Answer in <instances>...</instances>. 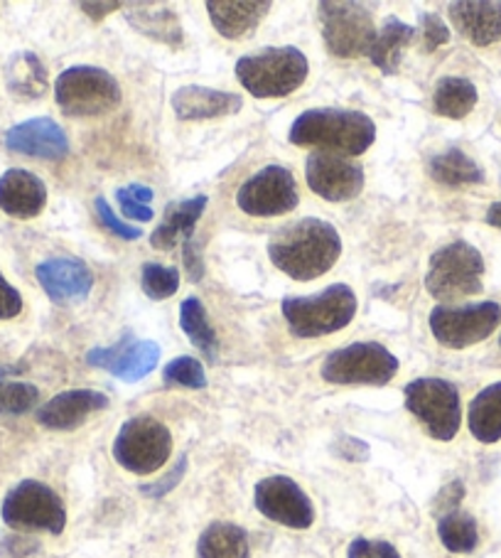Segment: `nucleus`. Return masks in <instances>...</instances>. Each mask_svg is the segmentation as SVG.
Returning <instances> with one entry per match:
<instances>
[{
    "instance_id": "f257e3e1",
    "label": "nucleus",
    "mask_w": 501,
    "mask_h": 558,
    "mask_svg": "<svg viewBox=\"0 0 501 558\" xmlns=\"http://www.w3.org/2000/svg\"><path fill=\"white\" fill-rule=\"evenodd\" d=\"M342 239L330 221L305 217L295 225L281 227L268 242V256L293 281H315L337 264Z\"/></svg>"
},
{
    "instance_id": "f03ea898",
    "label": "nucleus",
    "mask_w": 501,
    "mask_h": 558,
    "mask_svg": "<svg viewBox=\"0 0 501 558\" xmlns=\"http://www.w3.org/2000/svg\"><path fill=\"white\" fill-rule=\"evenodd\" d=\"M288 138L303 148H325L362 156L376 141V123L352 109H310L297 117Z\"/></svg>"
},
{
    "instance_id": "7ed1b4c3",
    "label": "nucleus",
    "mask_w": 501,
    "mask_h": 558,
    "mask_svg": "<svg viewBox=\"0 0 501 558\" xmlns=\"http://www.w3.org/2000/svg\"><path fill=\"white\" fill-rule=\"evenodd\" d=\"M356 305L352 288L334 283L310 298H283L281 311L295 338L315 340L344 330L354 320Z\"/></svg>"
},
{
    "instance_id": "20e7f679",
    "label": "nucleus",
    "mask_w": 501,
    "mask_h": 558,
    "mask_svg": "<svg viewBox=\"0 0 501 558\" xmlns=\"http://www.w3.org/2000/svg\"><path fill=\"white\" fill-rule=\"evenodd\" d=\"M307 60L297 47H271L258 54L241 57L236 76L256 99H281L301 89L307 80Z\"/></svg>"
},
{
    "instance_id": "39448f33",
    "label": "nucleus",
    "mask_w": 501,
    "mask_h": 558,
    "mask_svg": "<svg viewBox=\"0 0 501 558\" xmlns=\"http://www.w3.org/2000/svg\"><path fill=\"white\" fill-rule=\"evenodd\" d=\"M485 276V258L467 242H452L430 256L426 288L440 303L477 295Z\"/></svg>"
},
{
    "instance_id": "423d86ee",
    "label": "nucleus",
    "mask_w": 501,
    "mask_h": 558,
    "mask_svg": "<svg viewBox=\"0 0 501 558\" xmlns=\"http://www.w3.org/2000/svg\"><path fill=\"white\" fill-rule=\"evenodd\" d=\"M54 99L66 117H101L121 104V86L101 66H70L57 76Z\"/></svg>"
},
{
    "instance_id": "0eeeda50",
    "label": "nucleus",
    "mask_w": 501,
    "mask_h": 558,
    "mask_svg": "<svg viewBox=\"0 0 501 558\" xmlns=\"http://www.w3.org/2000/svg\"><path fill=\"white\" fill-rule=\"evenodd\" d=\"M172 456V436L166 423L152 416H133L113 440V458L133 475H152Z\"/></svg>"
},
{
    "instance_id": "6e6552de",
    "label": "nucleus",
    "mask_w": 501,
    "mask_h": 558,
    "mask_svg": "<svg viewBox=\"0 0 501 558\" xmlns=\"http://www.w3.org/2000/svg\"><path fill=\"white\" fill-rule=\"evenodd\" d=\"M3 522L17 532L62 534L66 526V509L60 495L37 480H23L5 495L0 507Z\"/></svg>"
},
{
    "instance_id": "1a4fd4ad",
    "label": "nucleus",
    "mask_w": 501,
    "mask_h": 558,
    "mask_svg": "<svg viewBox=\"0 0 501 558\" xmlns=\"http://www.w3.org/2000/svg\"><path fill=\"white\" fill-rule=\"evenodd\" d=\"M399 360L379 342H354L334 350L322 362V379L344 387H383L399 374Z\"/></svg>"
},
{
    "instance_id": "9d476101",
    "label": "nucleus",
    "mask_w": 501,
    "mask_h": 558,
    "mask_svg": "<svg viewBox=\"0 0 501 558\" xmlns=\"http://www.w3.org/2000/svg\"><path fill=\"white\" fill-rule=\"evenodd\" d=\"M406 409L426 426L428 436L448 442L462 426V403L455 384L438 377H423L403 389Z\"/></svg>"
},
{
    "instance_id": "9b49d317",
    "label": "nucleus",
    "mask_w": 501,
    "mask_h": 558,
    "mask_svg": "<svg viewBox=\"0 0 501 558\" xmlns=\"http://www.w3.org/2000/svg\"><path fill=\"white\" fill-rule=\"evenodd\" d=\"M322 37L327 50L342 60L369 54L376 40L374 17L362 3H320Z\"/></svg>"
},
{
    "instance_id": "f8f14e48",
    "label": "nucleus",
    "mask_w": 501,
    "mask_h": 558,
    "mask_svg": "<svg viewBox=\"0 0 501 558\" xmlns=\"http://www.w3.org/2000/svg\"><path fill=\"white\" fill-rule=\"evenodd\" d=\"M501 323L499 303H477L467 307L438 305L430 313L432 338L450 350H465L487 340Z\"/></svg>"
},
{
    "instance_id": "ddd939ff",
    "label": "nucleus",
    "mask_w": 501,
    "mask_h": 558,
    "mask_svg": "<svg viewBox=\"0 0 501 558\" xmlns=\"http://www.w3.org/2000/svg\"><path fill=\"white\" fill-rule=\"evenodd\" d=\"M301 202L293 172L283 166H268L239 187L236 205L250 217H281Z\"/></svg>"
},
{
    "instance_id": "4468645a",
    "label": "nucleus",
    "mask_w": 501,
    "mask_h": 558,
    "mask_svg": "<svg viewBox=\"0 0 501 558\" xmlns=\"http://www.w3.org/2000/svg\"><path fill=\"white\" fill-rule=\"evenodd\" d=\"M256 509L266 519L288 529H310L315 522V507L310 497L295 480L285 475L264 477L254 489Z\"/></svg>"
},
{
    "instance_id": "2eb2a0df",
    "label": "nucleus",
    "mask_w": 501,
    "mask_h": 558,
    "mask_svg": "<svg viewBox=\"0 0 501 558\" xmlns=\"http://www.w3.org/2000/svg\"><path fill=\"white\" fill-rule=\"evenodd\" d=\"M307 185L327 202H350L364 190V170L340 153H313L305 162Z\"/></svg>"
},
{
    "instance_id": "dca6fc26",
    "label": "nucleus",
    "mask_w": 501,
    "mask_h": 558,
    "mask_svg": "<svg viewBox=\"0 0 501 558\" xmlns=\"http://www.w3.org/2000/svg\"><path fill=\"white\" fill-rule=\"evenodd\" d=\"M86 362L91 367L111 372L121 381H140L158 367L160 348L158 342L143 340L133 342V335L125 332L119 344L113 348H96L86 354Z\"/></svg>"
},
{
    "instance_id": "f3484780",
    "label": "nucleus",
    "mask_w": 501,
    "mask_h": 558,
    "mask_svg": "<svg viewBox=\"0 0 501 558\" xmlns=\"http://www.w3.org/2000/svg\"><path fill=\"white\" fill-rule=\"evenodd\" d=\"M37 281L54 303H80L86 301L94 288V274L82 258L60 256L47 258L37 266Z\"/></svg>"
},
{
    "instance_id": "a211bd4d",
    "label": "nucleus",
    "mask_w": 501,
    "mask_h": 558,
    "mask_svg": "<svg viewBox=\"0 0 501 558\" xmlns=\"http://www.w3.org/2000/svg\"><path fill=\"white\" fill-rule=\"evenodd\" d=\"M8 150L21 153V156L40 158V160H64L70 156V138L60 123L52 119H30L13 126L5 133Z\"/></svg>"
},
{
    "instance_id": "6ab92c4d",
    "label": "nucleus",
    "mask_w": 501,
    "mask_h": 558,
    "mask_svg": "<svg viewBox=\"0 0 501 558\" xmlns=\"http://www.w3.org/2000/svg\"><path fill=\"white\" fill-rule=\"evenodd\" d=\"M109 407V397L94 389H74L57 393L45 407L37 409V423L50 430H72L80 428L82 423L96 411Z\"/></svg>"
},
{
    "instance_id": "aec40b11",
    "label": "nucleus",
    "mask_w": 501,
    "mask_h": 558,
    "mask_svg": "<svg viewBox=\"0 0 501 558\" xmlns=\"http://www.w3.org/2000/svg\"><path fill=\"white\" fill-rule=\"evenodd\" d=\"M448 15L462 37L472 45L489 47L501 40V3L499 0H460L450 3Z\"/></svg>"
},
{
    "instance_id": "412c9836",
    "label": "nucleus",
    "mask_w": 501,
    "mask_h": 558,
    "mask_svg": "<svg viewBox=\"0 0 501 558\" xmlns=\"http://www.w3.org/2000/svg\"><path fill=\"white\" fill-rule=\"evenodd\" d=\"M47 205V185L30 170L13 168L0 178V209L8 217L33 219Z\"/></svg>"
},
{
    "instance_id": "4be33fe9",
    "label": "nucleus",
    "mask_w": 501,
    "mask_h": 558,
    "mask_svg": "<svg viewBox=\"0 0 501 558\" xmlns=\"http://www.w3.org/2000/svg\"><path fill=\"white\" fill-rule=\"evenodd\" d=\"M244 99L239 94L207 89V86H182L172 94V111L180 121H209L241 111Z\"/></svg>"
},
{
    "instance_id": "5701e85b",
    "label": "nucleus",
    "mask_w": 501,
    "mask_h": 558,
    "mask_svg": "<svg viewBox=\"0 0 501 558\" xmlns=\"http://www.w3.org/2000/svg\"><path fill=\"white\" fill-rule=\"evenodd\" d=\"M268 0H209V21L217 33L227 40H239L246 33L256 31L266 13H271Z\"/></svg>"
},
{
    "instance_id": "b1692460",
    "label": "nucleus",
    "mask_w": 501,
    "mask_h": 558,
    "mask_svg": "<svg viewBox=\"0 0 501 558\" xmlns=\"http://www.w3.org/2000/svg\"><path fill=\"white\" fill-rule=\"evenodd\" d=\"M207 205L209 199L205 195L172 202V205L166 207V215H162L158 229L152 232L150 244L156 248H162V252H168V248H172L180 242L185 244L187 239H192V232H195L197 221L201 219V215H205Z\"/></svg>"
},
{
    "instance_id": "393cba45",
    "label": "nucleus",
    "mask_w": 501,
    "mask_h": 558,
    "mask_svg": "<svg viewBox=\"0 0 501 558\" xmlns=\"http://www.w3.org/2000/svg\"><path fill=\"white\" fill-rule=\"evenodd\" d=\"M5 86L17 101H35L42 99L45 92L50 89V76L40 57L35 52H15L5 64Z\"/></svg>"
},
{
    "instance_id": "a878e982",
    "label": "nucleus",
    "mask_w": 501,
    "mask_h": 558,
    "mask_svg": "<svg viewBox=\"0 0 501 558\" xmlns=\"http://www.w3.org/2000/svg\"><path fill=\"white\" fill-rule=\"evenodd\" d=\"M125 21L136 27L140 35H146L156 43L170 47H182V43H185L180 17L175 15V11H170V8H152L146 3L129 5Z\"/></svg>"
},
{
    "instance_id": "bb28decb",
    "label": "nucleus",
    "mask_w": 501,
    "mask_h": 558,
    "mask_svg": "<svg viewBox=\"0 0 501 558\" xmlns=\"http://www.w3.org/2000/svg\"><path fill=\"white\" fill-rule=\"evenodd\" d=\"M416 40V27L401 23L399 17H389L383 23L381 33H376V40L369 50L371 62L379 66L383 74H396L401 66L403 50Z\"/></svg>"
},
{
    "instance_id": "cd10ccee",
    "label": "nucleus",
    "mask_w": 501,
    "mask_h": 558,
    "mask_svg": "<svg viewBox=\"0 0 501 558\" xmlns=\"http://www.w3.org/2000/svg\"><path fill=\"white\" fill-rule=\"evenodd\" d=\"M197 558H250L248 534L231 522H215L201 532Z\"/></svg>"
},
{
    "instance_id": "c85d7f7f",
    "label": "nucleus",
    "mask_w": 501,
    "mask_h": 558,
    "mask_svg": "<svg viewBox=\"0 0 501 558\" xmlns=\"http://www.w3.org/2000/svg\"><path fill=\"white\" fill-rule=\"evenodd\" d=\"M469 433L479 442L501 440V381L481 389L469 403Z\"/></svg>"
},
{
    "instance_id": "c756f323",
    "label": "nucleus",
    "mask_w": 501,
    "mask_h": 558,
    "mask_svg": "<svg viewBox=\"0 0 501 558\" xmlns=\"http://www.w3.org/2000/svg\"><path fill=\"white\" fill-rule=\"evenodd\" d=\"M430 178L448 187H462V185H481L485 182V172L475 160L457 148H450L440 156L430 158L428 162Z\"/></svg>"
},
{
    "instance_id": "7c9ffc66",
    "label": "nucleus",
    "mask_w": 501,
    "mask_h": 558,
    "mask_svg": "<svg viewBox=\"0 0 501 558\" xmlns=\"http://www.w3.org/2000/svg\"><path fill=\"white\" fill-rule=\"evenodd\" d=\"M477 99V86L465 76H445L438 82L436 94H432V109L438 117L460 121L475 109Z\"/></svg>"
},
{
    "instance_id": "2f4dec72",
    "label": "nucleus",
    "mask_w": 501,
    "mask_h": 558,
    "mask_svg": "<svg viewBox=\"0 0 501 558\" xmlns=\"http://www.w3.org/2000/svg\"><path fill=\"white\" fill-rule=\"evenodd\" d=\"M180 325L182 330H185L187 340L195 344V348L205 354L209 362H217L219 357L217 332L215 327H211L207 317V307L199 298H187V301L180 305Z\"/></svg>"
},
{
    "instance_id": "473e14b6",
    "label": "nucleus",
    "mask_w": 501,
    "mask_h": 558,
    "mask_svg": "<svg viewBox=\"0 0 501 558\" xmlns=\"http://www.w3.org/2000/svg\"><path fill=\"white\" fill-rule=\"evenodd\" d=\"M440 544L452 554H472L479 544V529L475 517L465 512H450L438 522Z\"/></svg>"
},
{
    "instance_id": "72a5a7b5",
    "label": "nucleus",
    "mask_w": 501,
    "mask_h": 558,
    "mask_svg": "<svg viewBox=\"0 0 501 558\" xmlns=\"http://www.w3.org/2000/svg\"><path fill=\"white\" fill-rule=\"evenodd\" d=\"M140 286H143V293H146L150 301H166V298H172L178 293L180 271L172 266L146 264L143 266Z\"/></svg>"
},
{
    "instance_id": "f704fd0d",
    "label": "nucleus",
    "mask_w": 501,
    "mask_h": 558,
    "mask_svg": "<svg viewBox=\"0 0 501 558\" xmlns=\"http://www.w3.org/2000/svg\"><path fill=\"white\" fill-rule=\"evenodd\" d=\"M40 391L25 381H0V416H21L30 411Z\"/></svg>"
},
{
    "instance_id": "c9c22d12",
    "label": "nucleus",
    "mask_w": 501,
    "mask_h": 558,
    "mask_svg": "<svg viewBox=\"0 0 501 558\" xmlns=\"http://www.w3.org/2000/svg\"><path fill=\"white\" fill-rule=\"evenodd\" d=\"M168 387H185V389H205L207 387V374L201 362L195 357H178L172 360L166 372H162Z\"/></svg>"
},
{
    "instance_id": "e433bc0d",
    "label": "nucleus",
    "mask_w": 501,
    "mask_h": 558,
    "mask_svg": "<svg viewBox=\"0 0 501 558\" xmlns=\"http://www.w3.org/2000/svg\"><path fill=\"white\" fill-rule=\"evenodd\" d=\"M152 197L156 195L146 185H129L115 192V199H119L123 215L136 221H152V217H156V211L150 209Z\"/></svg>"
},
{
    "instance_id": "4c0bfd02",
    "label": "nucleus",
    "mask_w": 501,
    "mask_h": 558,
    "mask_svg": "<svg viewBox=\"0 0 501 558\" xmlns=\"http://www.w3.org/2000/svg\"><path fill=\"white\" fill-rule=\"evenodd\" d=\"M94 207H96V217H99L101 225H103L106 229H109L111 234H115L119 239H123V242H136V239H140V236H143L140 229L131 227V225H125L123 219L115 217V215H113V209L109 207V202H106L103 197H96Z\"/></svg>"
},
{
    "instance_id": "58836bf2",
    "label": "nucleus",
    "mask_w": 501,
    "mask_h": 558,
    "mask_svg": "<svg viewBox=\"0 0 501 558\" xmlns=\"http://www.w3.org/2000/svg\"><path fill=\"white\" fill-rule=\"evenodd\" d=\"M420 31L423 40H426V52H436L438 47L450 43L448 25L436 13H420Z\"/></svg>"
},
{
    "instance_id": "ea45409f",
    "label": "nucleus",
    "mask_w": 501,
    "mask_h": 558,
    "mask_svg": "<svg viewBox=\"0 0 501 558\" xmlns=\"http://www.w3.org/2000/svg\"><path fill=\"white\" fill-rule=\"evenodd\" d=\"M185 473H187V456H180V460H178L175 465H172V470H170L166 477L156 480V483H152V485H143L140 493L146 495V497H152V499L166 497L170 489H175L180 485V480L185 477Z\"/></svg>"
},
{
    "instance_id": "a19ab883",
    "label": "nucleus",
    "mask_w": 501,
    "mask_h": 558,
    "mask_svg": "<svg viewBox=\"0 0 501 558\" xmlns=\"http://www.w3.org/2000/svg\"><path fill=\"white\" fill-rule=\"evenodd\" d=\"M346 558H401L396 546L389 542H371V538H354Z\"/></svg>"
},
{
    "instance_id": "79ce46f5",
    "label": "nucleus",
    "mask_w": 501,
    "mask_h": 558,
    "mask_svg": "<svg viewBox=\"0 0 501 558\" xmlns=\"http://www.w3.org/2000/svg\"><path fill=\"white\" fill-rule=\"evenodd\" d=\"M23 313V295L0 274V320H13Z\"/></svg>"
},
{
    "instance_id": "37998d69",
    "label": "nucleus",
    "mask_w": 501,
    "mask_h": 558,
    "mask_svg": "<svg viewBox=\"0 0 501 558\" xmlns=\"http://www.w3.org/2000/svg\"><path fill=\"white\" fill-rule=\"evenodd\" d=\"M462 497H465V487H462L460 480H455V483L442 487V493L436 497V505H432V512L438 517L457 512V505L462 502Z\"/></svg>"
},
{
    "instance_id": "c03bdc74",
    "label": "nucleus",
    "mask_w": 501,
    "mask_h": 558,
    "mask_svg": "<svg viewBox=\"0 0 501 558\" xmlns=\"http://www.w3.org/2000/svg\"><path fill=\"white\" fill-rule=\"evenodd\" d=\"M332 450L340 458L352 460V463H364V460H369V446H366L364 440L352 438V436H344L337 440Z\"/></svg>"
},
{
    "instance_id": "a18cd8bd",
    "label": "nucleus",
    "mask_w": 501,
    "mask_h": 558,
    "mask_svg": "<svg viewBox=\"0 0 501 558\" xmlns=\"http://www.w3.org/2000/svg\"><path fill=\"white\" fill-rule=\"evenodd\" d=\"M33 551H37V542H33V538H25V536H11V538H5V544H3V554L15 556V558L30 556Z\"/></svg>"
},
{
    "instance_id": "49530a36",
    "label": "nucleus",
    "mask_w": 501,
    "mask_h": 558,
    "mask_svg": "<svg viewBox=\"0 0 501 558\" xmlns=\"http://www.w3.org/2000/svg\"><path fill=\"white\" fill-rule=\"evenodd\" d=\"M185 264H187L190 281H199V278L205 276V264H201L199 248L192 244V239H187V242H185Z\"/></svg>"
},
{
    "instance_id": "de8ad7c7",
    "label": "nucleus",
    "mask_w": 501,
    "mask_h": 558,
    "mask_svg": "<svg viewBox=\"0 0 501 558\" xmlns=\"http://www.w3.org/2000/svg\"><path fill=\"white\" fill-rule=\"evenodd\" d=\"M82 11H86V15L94 17V21H101V17H106L113 11H119V8H123V3H80Z\"/></svg>"
},
{
    "instance_id": "09e8293b",
    "label": "nucleus",
    "mask_w": 501,
    "mask_h": 558,
    "mask_svg": "<svg viewBox=\"0 0 501 558\" xmlns=\"http://www.w3.org/2000/svg\"><path fill=\"white\" fill-rule=\"evenodd\" d=\"M487 225L501 229V202H494V205L487 209Z\"/></svg>"
},
{
    "instance_id": "8fccbe9b",
    "label": "nucleus",
    "mask_w": 501,
    "mask_h": 558,
    "mask_svg": "<svg viewBox=\"0 0 501 558\" xmlns=\"http://www.w3.org/2000/svg\"><path fill=\"white\" fill-rule=\"evenodd\" d=\"M499 348H501V338H499Z\"/></svg>"
}]
</instances>
